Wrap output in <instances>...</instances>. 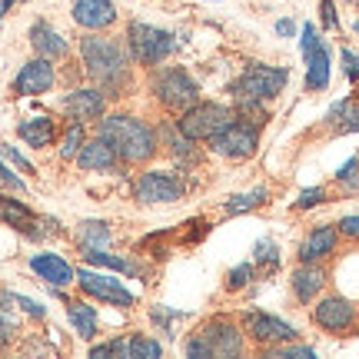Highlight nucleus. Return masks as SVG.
Here are the masks:
<instances>
[{
    "mask_svg": "<svg viewBox=\"0 0 359 359\" xmlns=\"http://www.w3.org/2000/svg\"><path fill=\"white\" fill-rule=\"evenodd\" d=\"M77 163L83 170H114L116 163H120V156L114 154V147L103 140V137H97V140H90L80 147Z\"/></svg>",
    "mask_w": 359,
    "mask_h": 359,
    "instance_id": "obj_22",
    "label": "nucleus"
},
{
    "mask_svg": "<svg viewBox=\"0 0 359 359\" xmlns=\"http://www.w3.org/2000/svg\"><path fill=\"white\" fill-rule=\"evenodd\" d=\"M313 323L326 330V333H349L353 326H356V306L349 303L346 296H326L316 303L313 309Z\"/></svg>",
    "mask_w": 359,
    "mask_h": 359,
    "instance_id": "obj_13",
    "label": "nucleus"
},
{
    "mask_svg": "<svg viewBox=\"0 0 359 359\" xmlns=\"http://www.w3.org/2000/svg\"><path fill=\"white\" fill-rule=\"evenodd\" d=\"M320 13H323V27H326V30H336V27H339L336 11H333V0H320Z\"/></svg>",
    "mask_w": 359,
    "mask_h": 359,
    "instance_id": "obj_38",
    "label": "nucleus"
},
{
    "mask_svg": "<svg viewBox=\"0 0 359 359\" xmlns=\"http://www.w3.org/2000/svg\"><path fill=\"white\" fill-rule=\"evenodd\" d=\"M83 259H87L90 266H103V269H114V273H140V266L133 259L114 257L107 250H83Z\"/></svg>",
    "mask_w": 359,
    "mask_h": 359,
    "instance_id": "obj_26",
    "label": "nucleus"
},
{
    "mask_svg": "<svg viewBox=\"0 0 359 359\" xmlns=\"http://www.w3.org/2000/svg\"><path fill=\"white\" fill-rule=\"evenodd\" d=\"M13 336H17V323L7 316V306H4V299H0V346H11Z\"/></svg>",
    "mask_w": 359,
    "mask_h": 359,
    "instance_id": "obj_35",
    "label": "nucleus"
},
{
    "mask_svg": "<svg viewBox=\"0 0 359 359\" xmlns=\"http://www.w3.org/2000/svg\"><path fill=\"white\" fill-rule=\"evenodd\" d=\"M233 116H236V114H233L230 107H223V103H200V100H196L190 110H183V116H180V130H183L193 143H196V140L210 143L219 130L230 123Z\"/></svg>",
    "mask_w": 359,
    "mask_h": 359,
    "instance_id": "obj_7",
    "label": "nucleus"
},
{
    "mask_svg": "<svg viewBox=\"0 0 359 359\" xmlns=\"http://www.w3.org/2000/svg\"><path fill=\"white\" fill-rule=\"evenodd\" d=\"M349 4H353V0H349Z\"/></svg>",
    "mask_w": 359,
    "mask_h": 359,
    "instance_id": "obj_47",
    "label": "nucleus"
},
{
    "mask_svg": "<svg viewBox=\"0 0 359 359\" xmlns=\"http://www.w3.org/2000/svg\"><path fill=\"white\" fill-rule=\"evenodd\" d=\"M336 243H339V226H316L309 233L303 246H299V263H323L336 253Z\"/></svg>",
    "mask_w": 359,
    "mask_h": 359,
    "instance_id": "obj_17",
    "label": "nucleus"
},
{
    "mask_svg": "<svg viewBox=\"0 0 359 359\" xmlns=\"http://www.w3.org/2000/svg\"><path fill=\"white\" fill-rule=\"evenodd\" d=\"M80 147H83V123H74V127L64 133L60 160H74V154H80Z\"/></svg>",
    "mask_w": 359,
    "mask_h": 359,
    "instance_id": "obj_30",
    "label": "nucleus"
},
{
    "mask_svg": "<svg viewBox=\"0 0 359 359\" xmlns=\"http://www.w3.org/2000/svg\"><path fill=\"white\" fill-rule=\"evenodd\" d=\"M257 147H259V127L243 120V116H233L230 123L210 140V150L226 156V160H250L257 154Z\"/></svg>",
    "mask_w": 359,
    "mask_h": 359,
    "instance_id": "obj_6",
    "label": "nucleus"
},
{
    "mask_svg": "<svg viewBox=\"0 0 359 359\" xmlns=\"http://www.w3.org/2000/svg\"><path fill=\"white\" fill-rule=\"evenodd\" d=\"M183 180L173 177V173H160V170H150V173H140L137 187H133V196L140 203H177L183 200Z\"/></svg>",
    "mask_w": 359,
    "mask_h": 359,
    "instance_id": "obj_11",
    "label": "nucleus"
},
{
    "mask_svg": "<svg viewBox=\"0 0 359 359\" xmlns=\"http://www.w3.org/2000/svg\"><path fill=\"white\" fill-rule=\"evenodd\" d=\"M74 20L83 30H107L116 24L114 0H74Z\"/></svg>",
    "mask_w": 359,
    "mask_h": 359,
    "instance_id": "obj_16",
    "label": "nucleus"
},
{
    "mask_svg": "<svg viewBox=\"0 0 359 359\" xmlns=\"http://www.w3.org/2000/svg\"><path fill=\"white\" fill-rule=\"evenodd\" d=\"M263 203H266V190H263V187H257V190H250V193L230 196V200H226V213H230V217H236V213L257 210V206H263Z\"/></svg>",
    "mask_w": 359,
    "mask_h": 359,
    "instance_id": "obj_28",
    "label": "nucleus"
},
{
    "mask_svg": "<svg viewBox=\"0 0 359 359\" xmlns=\"http://www.w3.org/2000/svg\"><path fill=\"white\" fill-rule=\"evenodd\" d=\"M323 286H326V269L320 263H303L293 273V293L299 303H313L323 293Z\"/></svg>",
    "mask_w": 359,
    "mask_h": 359,
    "instance_id": "obj_21",
    "label": "nucleus"
},
{
    "mask_svg": "<svg viewBox=\"0 0 359 359\" xmlns=\"http://www.w3.org/2000/svg\"><path fill=\"white\" fill-rule=\"evenodd\" d=\"M293 30H296V27L290 24V20H280V24H276V34H283V37H290Z\"/></svg>",
    "mask_w": 359,
    "mask_h": 359,
    "instance_id": "obj_44",
    "label": "nucleus"
},
{
    "mask_svg": "<svg viewBox=\"0 0 359 359\" xmlns=\"http://www.w3.org/2000/svg\"><path fill=\"white\" fill-rule=\"evenodd\" d=\"M326 200V190L323 187H313V190H303V196L296 200V210H309V206H316Z\"/></svg>",
    "mask_w": 359,
    "mask_h": 359,
    "instance_id": "obj_37",
    "label": "nucleus"
},
{
    "mask_svg": "<svg viewBox=\"0 0 359 359\" xmlns=\"http://www.w3.org/2000/svg\"><path fill=\"white\" fill-rule=\"evenodd\" d=\"M67 320H70V326H74V333L80 336V339H93L97 336V309L90 306V303H70L67 306Z\"/></svg>",
    "mask_w": 359,
    "mask_h": 359,
    "instance_id": "obj_24",
    "label": "nucleus"
},
{
    "mask_svg": "<svg viewBox=\"0 0 359 359\" xmlns=\"http://www.w3.org/2000/svg\"><path fill=\"white\" fill-rule=\"evenodd\" d=\"M356 34H359V24H356Z\"/></svg>",
    "mask_w": 359,
    "mask_h": 359,
    "instance_id": "obj_46",
    "label": "nucleus"
},
{
    "mask_svg": "<svg viewBox=\"0 0 359 359\" xmlns=\"http://www.w3.org/2000/svg\"><path fill=\"white\" fill-rule=\"evenodd\" d=\"M13 7V0H0V20H4V13Z\"/></svg>",
    "mask_w": 359,
    "mask_h": 359,
    "instance_id": "obj_45",
    "label": "nucleus"
},
{
    "mask_svg": "<svg viewBox=\"0 0 359 359\" xmlns=\"http://www.w3.org/2000/svg\"><path fill=\"white\" fill-rule=\"evenodd\" d=\"M0 183H4V187H13V190H24V180L13 177L11 170L4 167V163H0Z\"/></svg>",
    "mask_w": 359,
    "mask_h": 359,
    "instance_id": "obj_42",
    "label": "nucleus"
},
{
    "mask_svg": "<svg viewBox=\"0 0 359 359\" xmlns=\"http://www.w3.org/2000/svg\"><path fill=\"white\" fill-rule=\"evenodd\" d=\"M243 353V333L233 326L230 320H210L206 326H200L193 339L187 343V356L206 359V356H240Z\"/></svg>",
    "mask_w": 359,
    "mask_h": 359,
    "instance_id": "obj_3",
    "label": "nucleus"
},
{
    "mask_svg": "<svg viewBox=\"0 0 359 359\" xmlns=\"http://www.w3.org/2000/svg\"><path fill=\"white\" fill-rule=\"evenodd\" d=\"M0 299H7V303H13V306H20L27 313V316H34V320H43L47 316V309L40 306V303H34V299H27V296H20V293H0Z\"/></svg>",
    "mask_w": 359,
    "mask_h": 359,
    "instance_id": "obj_32",
    "label": "nucleus"
},
{
    "mask_svg": "<svg viewBox=\"0 0 359 359\" xmlns=\"http://www.w3.org/2000/svg\"><path fill=\"white\" fill-rule=\"evenodd\" d=\"M77 283L83 293L93 296V299H100V303H107V306L130 309L137 303V296L130 293L123 283L114 280V276H107V273H97V269H87V266L77 269Z\"/></svg>",
    "mask_w": 359,
    "mask_h": 359,
    "instance_id": "obj_9",
    "label": "nucleus"
},
{
    "mask_svg": "<svg viewBox=\"0 0 359 359\" xmlns=\"http://www.w3.org/2000/svg\"><path fill=\"white\" fill-rule=\"evenodd\" d=\"M326 120L336 127V133H356V130H359V100L336 103Z\"/></svg>",
    "mask_w": 359,
    "mask_h": 359,
    "instance_id": "obj_25",
    "label": "nucleus"
},
{
    "mask_svg": "<svg viewBox=\"0 0 359 359\" xmlns=\"http://www.w3.org/2000/svg\"><path fill=\"white\" fill-rule=\"evenodd\" d=\"M110 243V230L107 223H97V219H87L80 226V250H103Z\"/></svg>",
    "mask_w": 359,
    "mask_h": 359,
    "instance_id": "obj_27",
    "label": "nucleus"
},
{
    "mask_svg": "<svg viewBox=\"0 0 359 359\" xmlns=\"http://www.w3.org/2000/svg\"><path fill=\"white\" fill-rule=\"evenodd\" d=\"M336 183L343 187V190H359V156H353V160H346L343 167H339V173H336Z\"/></svg>",
    "mask_w": 359,
    "mask_h": 359,
    "instance_id": "obj_31",
    "label": "nucleus"
},
{
    "mask_svg": "<svg viewBox=\"0 0 359 359\" xmlns=\"http://www.w3.org/2000/svg\"><path fill=\"white\" fill-rule=\"evenodd\" d=\"M339 57H343V67H346V77L349 80H359V57H356V53H353V50H343Z\"/></svg>",
    "mask_w": 359,
    "mask_h": 359,
    "instance_id": "obj_40",
    "label": "nucleus"
},
{
    "mask_svg": "<svg viewBox=\"0 0 359 359\" xmlns=\"http://www.w3.org/2000/svg\"><path fill=\"white\" fill-rule=\"evenodd\" d=\"M243 336H250L259 346H280V343H293L296 330L290 323H283L280 316H269V313H243Z\"/></svg>",
    "mask_w": 359,
    "mask_h": 359,
    "instance_id": "obj_10",
    "label": "nucleus"
},
{
    "mask_svg": "<svg viewBox=\"0 0 359 359\" xmlns=\"http://www.w3.org/2000/svg\"><path fill=\"white\" fill-rule=\"evenodd\" d=\"M100 137L114 147L120 163H147L156 154V133L143 123L140 116L130 114L107 116L100 123Z\"/></svg>",
    "mask_w": 359,
    "mask_h": 359,
    "instance_id": "obj_2",
    "label": "nucleus"
},
{
    "mask_svg": "<svg viewBox=\"0 0 359 359\" xmlns=\"http://www.w3.org/2000/svg\"><path fill=\"white\" fill-rule=\"evenodd\" d=\"M50 87H53V64L47 57H37V60L24 64L17 80H13V93L17 97H37V93H47Z\"/></svg>",
    "mask_w": 359,
    "mask_h": 359,
    "instance_id": "obj_14",
    "label": "nucleus"
},
{
    "mask_svg": "<svg viewBox=\"0 0 359 359\" xmlns=\"http://www.w3.org/2000/svg\"><path fill=\"white\" fill-rule=\"evenodd\" d=\"M336 226H339V233H343V236H349V240H359V217H343L339 223H336Z\"/></svg>",
    "mask_w": 359,
    "mask_h": 359,
    "instance_id": "obj_39",
    "label": "nucleus"
},
{
    "mask_svg": "<svg viewBox=\"0 0 359 359\" xmlns=\"http://www.w3.org/2000/svg\"><path fill=\"white\" fill-rule=\"evenodd\" d=\"M286 80H290L286 67L253 64V67H246V74L233 83V93H236V100H273L286 87Z\"/></svg>",
    "mask_w": 359,
    "mask_h": 359,
    "instance_id": "obj_8",
    "label": "nucleus"
},
{
    "mask_svg": "<svg viewBox=\"0 0 359 359\" xmlns=\"http://www.w3.org/2000/svg\"><path fill=\"white\" fill-rule=\"evenodd\" d=\"M303 57H306V90H326L330 87V53L313 24L303 27Z\"/></svg>",
    "mask_w": 359,
    "mask_h": 359,
    "instance_id": "obj_12",
    "label": "nucleus"
},
{
    "mask_svg": "<svg viewBox=\"0 0 359 359\" xmlns=\"http://www.w3.org/2000/svg\"><path fill=\"white\" fill-rule=\"evenodd\" d=\"M90 356L93 359H103V356H130V343L127 339H114V343H103V346H93L90 349Z\"/></svg>",
    "mask_w": 359,
    "mask_h": 359,
    "instance_id": "obj_34",
    "label": "nucleus"
},
{
    "mask_svg": "<svg viewBox=\"0 0 359 359\" xmlns=\"http://www.w3.org/2000/svg\"><path fill=\"white\" fill-rule=\"evenodd\" d=\"M60 107H64V114L70 116V120H77V123H93V120L103 116L107 97H103L100 90H70Z\"/></svg>",
    "mask_w": 359,
    "mask_h": 359,
    "instance_id": "obj_15",
    "label": "nucleus"
},
{
    "mask_svg": "<svg viewBox=\"0 0 359 359\" xmlns=\"http://www.w3.org/2000/svg\"><path fill=\"white\" fill-rule=\"evenodd\" d=\"M273 353H276V356H316L309 346H286V343L273 346Z\"/></svg>",
    "mask_w": 359,
    "mask_h": 359,
    "instance_id": "obj_41",
    "label": "nucleus"
},
{
    "mask_svg": "<svg viewBox=\"0 0 359 359\" xmlns=\"http://www.w3.org/2000/svg\"><path fill=\"white\" fill-rule=\"evenodd\" d=\"M160 353H163V346L156 339H150V336H133L130 339V356L133 359H156Z\"/></svg>",
    "mask_w": 359,
    "mask_h": 359,
    "instance_id": "obj_29",
    "label": "nucleus"
},
{
    "mask_svg": "<svg viewBox=\"0 0 359 359\" xmlns=\"http://www.w3.org/2000/svg\"><path fill=\"white\" fill-rule=\"evenodd\" d=\"M17 133H20V140H24L27 147L43 150V147H50L53 137H57V123H53L50 116H30V120H24V123L17 127Z\"/></svg>",
    "mask_w": 359,
    "mask_h": 359,
    "instance_id": "obj_23",
    "label": "nucleus"
},
{
    "mask_svg": "<svg viewBox=\"0 0 359 359\" xmlns=\"http://www.w3.org/2000/svg\"><path fill=\"white\" fill-rule=\"evenodd\" d=\"M4 154L11 156V160H13V163H17V167H24L27 173H30V163H27V160H24V156H20V154H17V150H13V147H4Z\"/></svg>",
    "mask_w": 359,
    "mask_h": 359,
    "instance_id": "obj_43",
    "label": "nucleus"
},
{
    "mask_svg": "<svg viewBox=\"0 0 359 359\" xmlns=\"http://www.w3.org/2000/svg\"><path fill=\"white\" fill-rule=\"evenodd\" d=\"M150 90H154V97L160 100V107H167L170 114H183V110H190L193 103L200 100L196 80L187 70H180V67L156 70L154 80H150Z\"/></svg>",
    "mask_w": 359,
    "mask_h": 359,
    "instance_id": "obj_4",
    "label": "nucleus"
},
{
    "mask_svg": "<svg viewBox=\"0 0 359 359\" xmlns=\"http://www.w3.org/2000/svg\"><path fill=\"white\" fill-rule=\"evenodd\" d=\"M356 4H359V0H356Z\"/></svg>",
    "mask_w": 359,
    "mask_h": 359,
    "instance_id": "obj_48",
    "label": "nucleus"
},
{
    "mask_svg": "<svg viewBox=\"0 0 359 359\" xmlns=\"http://www.w3.org/2000/svg\"><path fill=\"white\" fill-rule=\"evenodd\" d=\"M30 269L37 273L40 280L50 283V286H67V283L77 280V269L70 266L64 257H57V253H37V257H30Z\"/></svg>",
    "mask_w": 359,
    "mask_h": 359,
    "instance_id": "obj_19",
    "label": "nucleus"
},
{
    "mask_svg": "<svg viewBox=\"0 0 359 359\" xmlns=\"http://www.w3.org/2000/svg\"><path fill=\"white\" fill-rule=\"evenodd\" d=\"M80 57H83V67L87 74L103 90H110V97H120L116 90L130 83V57L127 47L116 37H100V34H87L80 40Z\"/></svg>",
    "mask_w": 359,
    "mask_h": 359,
    "instance_id": "obj_1",
    "label": "nucleus"
},
{
    "mask_svg": "<svg viewBox=\"0 0 359 359\" xmlns=\"http://www.w3.org/2000/svg\"><path fill=\"white\" fill-rule=\"evenodd\" d=\"M127 50L130 57L143 67H156L163 64L170 53L177 50V37L154 24H130L127 30Z\"/></svg>",
    "mask_w": 359,
    "mask_h": 359,
    "instance_id": "obj_5",
    "label": "nucleus"
},
{
    "mask_svg": "<svg viewBox=\"0 0 359 359\" xmlns=\"http://www.w3.org/2000/svg\"><path fill=\"white\" fill-rule=\"evenodd\" d=\"M250 280H253V266H250V263H243V266L230 269V276H226V290H243Z\"/></svg>",
    "mask_w": 359,
    "mask_h": 359,
    "instance_id": "obj_36",
    "label": "nucleus"
},
{
    "mask_svg": "<svg viewBox=\"0 0 359 359\" xmlns=\"http://www.w3.org/2000/svg\"><path fill=\"white\" fill-rule=\"evenodd\" d=\"M253 259H257L259 266H276V263H280V250H276V243H273V240H259Z\"/></svg>",
    "mask_w": 359,
    "mask_h": 359,
    "instance_id": "obj_33",
    "label": "nucleus"
},
{
    "mask_svg": "<svg viewBox=\"0 0 359 359\" xmlns=\"http://www.w3.org/2000/svg\"><path fill=\"white\" fill-rule=\"evenodd\" d=\"M30 43H34L37 57H47V60L67 57V50H70V43H67V40L60 37L50 24H47V20H37V24L30 27Z\"/></svg>",
    "mask_w": 359,
    "mask_h": 359,
    "instance_id": "obj_20",
    "label": "nucleus"
},
{
    "mask_svg": "<svg viewBox=\"0 0 359 359\" xmlns=\"http://www.w3.org/2000/svg\"><path fill=\"white\" fill-rule=\"evenodd\" d=\"M0 223H7V226H13V230H20L24 236H30V240L43 236L40 230H34V226H40V219L34 217V210H30L27 203H20V200H13V196H0Z\"/></svg>",
    "mask_w": 359,
    "mask_h": 359,
    "instance_id": "obj_18",
    "label": "nucleus"
}]
</instances>
